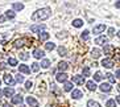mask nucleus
Listing matches in <instances>:
<instances>
[{"label": "nucleus", "mask_w": 120, "mask_h": 107, "mask_svg": "<svg viewBox=\"0 0 120 107\" xmlns=\"http://www.w3.org/2000/svg\"><path fill=\"white\" fill-rule=\"evenodd\" d=\"M67 68H69V65H67V62H65V61H61L60 64H58V69H60L61 71L67 70Z\"/></svg>", "instance_id": "6ab92c4d"}, {"label": "nucleus", "mask_w": 120, "mask_h": 107, "mask_svg": "<svg viewBox=\"0 0 120 107\" xmlns=\"http://www.w3.org/2000/svg\"><path fill=\"white\" fill-rule=\"evenodd\" d=\"M52 16V9L50 8H41L38 11H36L32 15V20L33 21H41V20H46Z\"/></svg>", "instance_id": "f257e3e1"}, {"label": "nucleus", "mask_w": 120, "mask_h": 107, "mask_svg": "<svg viewBox=\"0 0 120 107\" xmlns=\"http://www.w3.org/2000/svg\"><path fill=\"white\" fill-rule=\"evenodd\" d=\"M106 77L108 78V81H109L111 83H115V77H113V75L111 74V73H107V74H106Z\"/></svg>", "instance_id": "c9c22d12"}, {"label": "nucleus", "mask_w": 120, "mask_h": 107, "mask_svg": "<svg viewBox=\"0 0 120 107\" xmlns=\"http://www.w3.org/2000/svg\"><path fill=\"white\" fill-rule=\"evenodd\" d=\"M5 19H15V12L13 11H7L5 12Z\"/></svg>", "instance_id": "473e14b6"}, {"label": "nucleus", "mask_w": 120, "mask_h": 107, "mask_svg": "<svg viewBox=\"0 0 120 107\" xmlns=\"http://www.w3.org/2000/svg\"><path fill=\"white\" fill-rule=\"evenodd\" d=\"M82 96H83V94H82L81 90H71V98L73 99H79Z\"/></svg>", "instance_id": "f8f14e48"}, {"label": "nucleus", "mask_w": 120, "mask_h": 107, "mask_svg": "<svg viewBox=\"0 0 120 107\" xmlns=\"http://www.w3.org/2000/svg\"><path fill=\"white\" fill-rule=\"evenodd\" d=\"M13 11H22L24 9V4L22 3H13Z\"/></svg>", "instance_id": "aec40b11"}, {"label": "nucleus", "mask_w": 120, "mask_h": 107, "mask_svg": "<svg viewBox=\"0 0 120 107\" xmlns=\"http://www.w3.org/2000/svg\"><path fill=\"white\" fill-rule=\"evenodd\" d=\"M94 81H102V73L100 71H96L95 75H94Z\"/></svg>", "instance_id": "72a5a7b5"}, {"label": "nucleus", "mask_w": 120, "mask_h": 107, "mask_svg": "<svg viewBox=\"0 0 120 107\" xmlns=\"http://www.w3.org/2000/svg\"><path fill=\"white\" fill-rule=\"evenodd\" d=\"M26 103L29 104V106H32V107H36V106H38V102L33 98V96H28L26 98Z\"/></svg>", "instance_id": "4468645a"}, {"label": "nucleus", "mask_w": 120, "mask_h": 107, "mask_svg": "<svg viewBox=\"0 0 120 107\" xmlns=\"http://www.w3.org/2000/svg\"><path fill=\"white\" fill-rule=\"evenodd\" d=\"M33 86V83L30 82V81H28V82H25V87H26V90H29L30 87Z\"/></svg>", "instance_id": "4c0bfd02"}, {"label": "nucleus", "mask_w": 120, "mask_h": 107, "mask_svg": "<svg viewBox=\"0 0 120 107\" xmlns=\"http://www.w3.org/2000/svg\"><path fill=\"white\" fill-rule=\"evenodd\" d=\"M90 74H91V71H90V68H88V66L83 68V73H82V77H90Z\"/></svg>", "instance_id": "c85d7f7f"}, {"label": "nucleus", "mask_w": 120, "mask_h": 107, "mask_svg": "<svg viewBox=\"0 0 120 107\" xmlns=\"http://www.w3.org/2000/svg\"><path fill=\"white\" fill-rule=\"evenodd\" d=\"M86 86H87V89L90 90V91H95L96 90V85L94 81H88V82H86Z\"/></svg>", "instance_id": "a211bd4d"}, {"label": "nucleus", "mask_w": 120, "mask_h": 107, "mask_svg": "<svg viewBox=\"0 0 120 107\" xmlns=\"http://www.w3.org/2000/svg\"><path fill=\"white\" fill-rule=\"evenodd\" d=\"M49 66H50V61H49V60H46V58H45V60H42V61H41V68L48 69Z\"/></svg>", "instance_id": "bb28decb"}, {"label": "nucleus", "mask_w": 120, "mask_h": 107, "mask_svg": "<svg viewBox=\"0 0 120 107\" xmlns=\"http://www.w3.org/2000/svg\"><path fill=\"white\" fill-rule=\"evenodd\" d=\"M21 60H28V56H26V53H21Z\"/></svg>", "instance_id": "a19ab883"}, {"label": "nucleus", "mask_w": 120, "mask_h": 107, "mask_svg": "<svg viewBox=\"0 0 120 107\" xmlns=\"http://www.w3.org/2000/svg\"><path fill=\"white\" fill-rule=\"evenodd\" d=\"M56 79L58 81V82H66L67 81V74L65 73V71H61V73H58V74L56 75Z\"/></svg>", "instance_id": "20e7f679"}, {"label": "nucleus", "mask_w": 120, "mask_h": 107, "mask_svg": "<svg viewBox=\"0 0 120 107\" xmlns=\"http://www.w3.org/2000/svg\"><path fill=\"white\" fill-rule=\"evenodd\" d=\"M33 40H29V38H20V40H16L15 41V48H21L25 45V42H32Z\"/></svg>", "instance_id": "f03ea898"}, {"label": "nucleus", "mask_w": 120, "mask_h": 107, "mask_svg": "<svg viewBox=\"0 0 120 107\" xmlns=\"http://www.w3.org/2000/svg\"><path fill=\"white\" fill-rule=\"evenodd\" d=\"M0 83H1V81H0Z\"/></svg>", "instance_id": "49530a36"}, {"label": "nucleus", "mask_w": 120, "mask_h": 107, "mask_svg": "<svg viewBox=\"0 0 120 107\" xmlns=\"http://www.w3.org/2000/svg\"><path fill=\"white\" fill-rule=\"evenodd\" d=\"M1 95H3V91H1V90H0V96H1Z\"/></svg>", "instance_id": "a18cd8bd"}, {"label": "nucleus", "mask_w": 120, "mask_h": 107, "mask_svg": "<svg viewBox=\"0 0 120 107\" xmlns=\"http://www.w3.org/2000/svg\"><path fill=\"white\" fill-rule=\"evenodd\" d=\"M73 83L83 85L85 83V77H82V75H73Z\"/></svg>", "instance_id": "39448f33"}, {"label": "nucleus", "mask_w": 120, "mask_h": 107, "mask_svg": "<svg viewBox=\"0 0 120 107\" xmlns=\"http://www.w3.org/2000/svg\"><path fill=\"white\" fill-rule=\"evenodd\" d=\"M108 32H109V36H113L115 34V28H109Z\"/></svg>", "instance_id": "ea45409f"}, {"label": "nucleus", "mask_w": 120, "mask_h": 107, "mask_svg": "<svg viewBox=\"0 0 120 107\" xmlns=\"http://www.w3.org/2000/svg\"><path fill=\"white\" fill-rule=\"evenodd\" d=\"M113 50H115V48H113V45H111V44H107L106 46H104V53L106 54H111L113 53Z\"/></svg>", "instance_id": "dca6fc26"}, {"label": "nucleus", "mask_w": 120, "mask_h": 107, "mask_svg": "<svg viewBox=\"0 0 120 107\" xmlns=\"http://www.w3.org/2000/svg\"><path fill=\"white\" fill-rule=\"evenodd\" d=\"M100 54H102L100 49H98V48L92 49V57H94V58H99V57H100Z\"/></svg>", "instance_id": "5701e85b"}, {"label": "nucleus", "mask_w": 120, "mask_h": 107, "mask_svg": "<svg viewBox=\"0 0 120 107\" xmlns=\"http://www.w3.org/2000/svg\"><path fill=\"white\" fill-rule=\"evenodd\" d=\"M4 82L7 83L8 86H13L15 85V81H13V78H12L11 74H5L4 75Z\"/></svg>", "instance_id": "9b49d317"}, {"label": "nucleus", "mask_w": 120, "mask_h": 107, "mask_svg": "<svg viewBox=\"0 0 120 107\" xmlns=\"http://www.w3.org/2000/svg\"><path fill=\"white\" fill-rule=\"evenodd\" d=\"M8 65L9 66H16L17 65V60L16 58H8Z\"/></svg>", "instance_id": "7c9ffc66"}, {"label": "nucleus", "mask_w": 120, "mask_h": 107, "mask_svg": "<svg viewBox=\"0 0 120 107\" xmlns=\"http://www.w3.org/2000/svg\"><path fill=\"white\" fill-rule=\"evenodd\" d=\"M115 5H116V8H119V7H120V3H119V0L116 1V4H115Z\"/></svg>", "instance_id": "c03bdc74"}, {"label": "nucleus", "mask_w": 120, "mask_h": 107, "mask_svg": "<svg viewBox=\"0 0 120 107\" xmlns=\"http://www.w3.org/2000/svg\"><path fill=\"white\" fill-rule=\"evenodd\" d=\"M32 70L34 71V73H37V71L40 70V65L37 64V62H33L32 64Z\"/></svg>", "instance_id": "f704fd0d"}, {"label": "nucleus", "mask_w": 120, "mask_h": 107, "mask_svg": "<svg viewBox=\"0 0 120 107\" xmlns=\"http://www.w3.org/2000/svg\"><path fill=\"white\" fill-rule=\"evenodd\" d=\"M107 42H108V37H106V36H100L95 40V44H98V45H104Z\"/></svg>", "instance_id": "9d476101"}, {"label": "nucleus", "mask_w": 120, "mask_h": 107, "mask_svg": "<svg viewBox=\"0 0 120 107\" xmlns=\"http://www.w3.org/2000/svg\"><path fill=\"white\" fill-rule=\"evenodd\" d=\"M82 25H83V20H81V19H75L73 21V27H75V28H81Z\"/></svg>", "instance_id": "412c9836"}, {"label": "nucleus", "mask_w": 120, "mask_h": 107, "mask_svg": "<svg viewBox=\"0 0 120 107\" xmlns=\"http://www.w3.org/2000/svg\"><path fill=\"white\" fill-rule=\"evenodd\" d=\"M106 107H116V103H115V100L113 99H108L106 103Z\"/></svg>", "instance_id": "2f4dec72"}, {"label": "nucleus", "mask_w": 120, "mask_h": 107, "mask_svg": "<svg viewBox=\"0 0 120 107\" xmlns=\"http://www.w3.org/2000/svg\"><path fill=\"white\" fill-rule=\"evenodd\" d=\"M3 95L4 96H8V98H9V96H13L15 95V90L12 89V87H5V89L3 90Z\"/></svg>", "instance_id": "0eeeda50"}, {"label": "nucleus", "mask_w": 120, "mask_h": 107, "mask_svg": "<svg viewBox=\"0 0 120 107\" xmlns=\"http://www.w3.org/2000/svg\"><path fill=\"white\" fill-rule=\"evenodd\" d=\"M42 29H45V25H32V27H30V31H32L33 33L41 32Z\"/></svg>", "instance_id": "2eb2a0df"}, {"label": "nucleus", "mask_w": 120, "mask_h": 107, "mask_svg": "<svg viewBox=\"0 0 120 107\" xmlns=\"http://www.w3.org/2000/svg\"><path fill=\"white\" fill-rule=\"evenodd\" d=\"M12 103H13V104H21L22 103V96L20 95V94L13 95V96H12Z\"/></svg>", "instance_id": "ddd939ff"}, {"label": "nucleus", "mask_w": 120, "mask_h": 107, "mask_svg": "<svg viewBox=\"0 0 120 107\" xmlns=\"http://www.w3.org/2000/svg\"><path fill=\"white\" fill-rule=\"evenodd\" d=\"M36 107H37V106H36Z\"/></svg>", "instance_id": "de8ad7c7"}, {"label": "nucleus", "mask_w": 120, "mask_h": 107, "mask_svg": "<svg viewBox=\"0 0 120 107\" xmlns=\"http://www.w3.org/2000/svg\"><path fill=\"white\" fill-rule=\"evenodd\" d=\"M4 21H5V16L0 15V23H4Z\"/></svg>", "instance_id": "79ce46f5"}, {"label": "nucleus", "mask_w": 120, "mask_h": 107, "mask_svg": "<svg viewBox=\"0 0 120 107\" xmlns=\"http://www.w3.org/2000/svg\"><path fill=\"white\" fill-rule=\"evenodd\" d=\"M104 31H106V25L104 24H99V25H96V27H94V33H95V34H99V33L104 32Z\"/></svg>", "instance_id": "1a4fd4ad"}, {"label": "nucleus", "mask_w": 120, "mask_h": 107, "mask_svg": "<svg viewBox=\"0 0 120 107\" xmlns=\"http://www.w3.org/2000/svg\"><path fill=\"white\" fill-rule=\"evenodd\" d=\"M44 56H45V53H44V50L38 49V48L33 50V57H34V58H37V60H40V58H42Z\"/></svg>", "instance_id": "6e6552de"}, {"label": "nucleus", "mask_w": 120, "mask_h": 107, "mask_svg": "<svg viewBox=\"0 0 120 107\" xmlns=\"http://www.w3.org/2000/svg\"><path fill=\"white\" fill-rule=\"evenodd\" d=\"M3 107H12V106H11L9 103H4V104H3Z\"/></svg>", "instance_id": "37998d69"}, {"label": "nucleus", "mask_w": 120, "mask_h": 107, "mask_svg": "<svg viewBox=\"0 0 120 107\" xmlns=\"http://www.w3.org/2000/svg\"><path fill=\"white\" fill-rule=\"evenodd\" d=\"M87 107H102V106H100L98 102H95V100L90 99V100L87 102Z\"/></svg>", "instance_id": "b1692460"}, {"label": "nucleus", "mask_w": 120, "mask_h": 107, "mask_svg": "<svg viewBox=\"0 0 120 107\" xmlns=\"http://www.w3.org/2000/svg\"><path fill=\"white\" fill-rule=\"evenodd\" d=\"M88 38H90V32L88 31H83V33H82V40L87 41Z\"/></svg>", "instance_id": "c756f323"}, {"label": "nucleus", "mask_w": 120, "mask_h": 107, "mask_svg": "<svg viewBox=\"0 0 120 107\" xmlns=\"http://www.w3.org/2000/svg\"><path fill=\"white\" fill-rule=\"evenodd\" d=\"M0 69H1V70H5V69H7V64H4V62H0Z\"/></svg>", "instance_id": "58836bf2"}, {"label": "nucleus", "mask_w": 120, "mask_h": 107, "mask_svg": "<svg viewBox=\"0 0 120 107\" xmlns=\"http://www.w3.org/2000/svg\"><path fill=\"white\" fill-rule=\"evenodd\" d=\"M16 81H17L19 83H22V82H24V77H22L21 74H17V75H16Z\"/></svg>", "instance_id": "e433bc0d"}, {"label": "nucleus", "mask_w": 120, "mask_h": 107, "mask_svg": "<svg viewBox=\"0 0 120 107\" xmlns=\"http://www.w3.org/2000/svg\"><path fill=\"white\" fill-rule=\"evenodd\" d=\"M65 83V85H64V90H65V91H71V90H73V83H71V82H67V81H66V82H64Z\"/></svg>", "instance_id": "4be33fe9"}, {"label": "nucleus", "mask_w": 120, "mask_h": 107, "mask_svg": "<svg viewBox=\"0 0 120 107\" xmlns=\"http://www.w3.org/2000/svg\"><path fill=\"white\" fill-rule=\"evenodd\" d=\"M113 61L111 60V58H103L102 60V66H104V68H107V69H111L113 66Z\"/></svg>", "instance_id": "7ed1b4c3"}, {"label": "nucleus", "mask_w": 120, "mask_h": 107, "mask_svg": "<svg viewBox=\"0 0 120 107\" xmlns=\"http://www.w3.org/2000/svg\"><path fill=\"white\" fill-rule=\"evenodd\" d=\"M19 71H20V73H22V74H29V73H30V69H29L26 65H20Z\"/></svg>", "instance_id": "f3484780"}, {"label": "nucleus", "mask_w": 120, "mask_h": 107, "mask_svg": "<svg viewBox=\"0 0 120 107\" xmlns=\"http://www.w3.org/2000/svg\"><path fill=\"white\" fill-rule=\"evenodd\" d=\"M48 38H49V33H46V32H40V40H41V41H46Z\"/></svg>", "instance_id": "a878e982"}, {"label": "nucleus", "mask_w": 120, "mask_h": 107, "mask_svg": "<svg viewBox=\"0 0 120 107\" xmlns=\"http://www.w3.org/2000/svg\"><path fill=\"white\" fill-rule=\"evenodd\" d=\"M99 89H100V91H103V93H109L111 90H112V86L109 85V83H102V85L99 86Z\"/></svg>", "instance_id": "423d86ee"}, {"label": "nucleus", "mask_w": 120, "mask_h": 107, "mask_svg": "<svg viewBox=\"0 0 120 107\" xmlns=\"http://www.w3.org/2000/svg\"><path fill=\"white\" fill-rule=\"evenodd\" d=\"M58 54H60L61 57H64V56H67V50H66V48L60 46V48H58Z\"/></svg>", "instance_id": "393cba45"}, {"label": "nucleus", "mask_w": 120, "mask_h": 107, "mask_svg": "<svg viewBox=\"0 0 120 107\" xmlns=\"http://www.w3.org/2000/svg\"><path fill=\"white\" fill-rule=\"evenodd\" d=\"M45 49H46V50H54V49H56V44H53V42H46V44H45Z\"/></svg>", "instance_id": "cd10ccee"}]
</instances>
